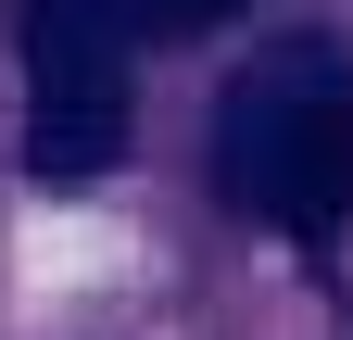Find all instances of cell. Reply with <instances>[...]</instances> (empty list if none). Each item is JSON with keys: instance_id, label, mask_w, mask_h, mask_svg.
I'll return each mask as SVG.
<instances>
[{"instance_id": "6da1fadb", "label": "cell", "mask_w": 353, "mask_h": 340, "mask_svg": "<svg viewBox=\"0 0 353 340\" xmlns=\"http://www.w3.org/2000/svg\"><path fill=\"white\" fill-rule=\"evenodd\" d=\"M214 189L252 227L328 252L353 227V51L341 38H278L228 114H214Z\"/></svg>"}, {"instance_id": "7a4b0ae2", "label": "cell", "mask_w": 353, "mask_h": 340, "mask_svg": "<svg viewBox=\"0 0 353 340\" xmlns=\"http://www.w3.org/2000/svg\"><path fill=\"white\" fill-rule=\"evenodd\" d=\"M26 38V164L38 177H101L126 151V0H13Z\"/></svg>"}, {"instance_id": "3957f363", "label": "cell", "mask_w": 353, "mask_h": 340, "mask_svg": "<svg viewBox=\"0 0 353 340\" xmlns=\"http://www.w3.org/2000/svg\"><path fill=\"white\" fill-rule=\"evenodd\" d=\"M240 0H126V25L139 38H190V25H228Z\"/></svg>"}]
</instances>
